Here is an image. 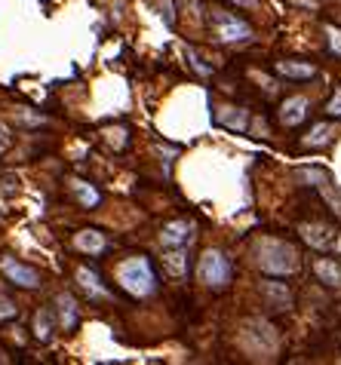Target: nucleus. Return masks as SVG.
Masks as SVG:
<instances>
[{
  "label": "nucleus",
  "instance_id": "nucleus-1",
  "mask_svg": "<svg viewBox=\"0 0 341 365\" xmlns=\"http://www.w3.org/2000/svg\"><path fill=\"white\" fill-rule=\"evenodd\" d=\"M117 283L135 298H148L151 291L157 289L154 267H151V261L145 255H133V258L117 264Z\"/></svg>",
  "mask_w": 341,
  "mask_h": 365
},
{
  "label": "nucleus",
  "instance_id": "nucleus-2",
  "mask_svg": "<svg viewBox=\"0 0 341 365\" xmlns=\"http://www.w3.org/2000/svg\"><path fill=\"white\" fill-rule=\"evenodd\" d=\"M258 267L271 276H286V274H295L298 267V252L292 249L289 243H280V240H261L258 249Z\"/></svg>",
  "mask_w": 341,
  "mask_h": 365
},
{
  "label": "nucleus",
  "instance_id": "nucleus-3",
  "mask_svg": "<svg viewBox=\"0 0 341 365\" xmlns=\"http://www.w3.org/2000/svg\"><path fill=\"white\" fill-rule=\"evenodd\" d=\"M197 280L203 285H209V289H225L234 280L231 258L221 249H206L200 255V261H197Z\"/></svg>",
  "mask_w": 341,
  "mask_h": 365
},
{
  "label": "nucleus",
  "instance_id": "nucleus-4",
  "mask_svg": "<svg viewBox=\"0 0 341 365\" xmlns=\"http://www.w3.org/2000/svg\"><path fill=\"white\" fill-rule=\"evenodd\" d=\"M209 25H212L215 37L221 43H246L252 41V25L246 19H240L237 12L221 10V6H212L209 10Z\"/></svg>",
  "mask_w": 341,
  "mask_h": 365
},
{
  "label": "nucleus",
  "instance_id": "nucleus-5",
  "mask_svg": "<svg viewBox=\"0 0 341 365\" xmlns=\"http://www.w3.org/2000/svg\"><path fill=\"white\" fill-rule=\"evenodd\" d=\"M0 270H3L6 280L12 285H19V289H37V285H41V274H37L34 267L16 261V258H10V255L0 258Z\"/></svg>",
  "mask_w": 341,
  "mask_h": 365
},
{
  "label": "nucleus",
  "instance_id": "nucleus-6",
  "mask_svg": "<svg viewBox=\"0 0 341 365\" xmlns=\"http://www.w3.org/2000/svg\"><path fill=\"white\" fill-rule=\"evenodd\" d=\"M194 236H197L194 221H185V218L163 224V230H160V243H163V249H179V245H188V243L194 240Z\"/></svg>",
  "mask_w": 341,
  "mask_h": 365
},
{
  "label": "nucleus",
  "instance_id": "nucleus-7",
  "mask_svg": "<svg viewBox=\"0 0 341 365\" xmlns=\"http://www.w3.org/2000/svg\"><path fill=\"white\" fill-rule=\"evenodd\" d=\"M307 108H311V102H307L305 96L286 98V102L280 104V120H283V126H298L307 117Z\"/></svg>",
  "mask_w": 341,
  "mask_h": 365
},
{
  "label": "nucleus",
  "instance_id": "nucleus-8",
  "mask_svg": "<svg viewBox=\"0 0 341 365\" xmlns=\"http://www.w3.org/2000/svg\"><path fill=\"white\" fill-rule=\"evenodd\" d=\"M274 71H277L280 77H289V80H311V77L317 74V68H314L311 62H277Z\"/></svg>",
  "mask_w": 341,
  "mask_h": 365
},
{
  "label": "nucleus",
  "instance_id": "nucleus-9",
  "mask_svg": "<svg viewBox=\"0 0 341 365\" xmlns=\"http://www.w3.org/2000/svg\"><path fill=\"white\" fill-rule=\"evenodd\" d=\"M74 245L80 252H87V255H102V252L108 249V240H104V234H98V230H80V234L74 236Z\"/></svg>",
  "mask_w": 341,
  "mask_h": 365
},
{
  "label": "nucleus",
  "instance_id": "nucleus-10",
  "mask_svg": "<svg viewBox=\"0 0 341 365\" xmlns=\"http://www.w3.org/2000/svg\"><path fill=\"white\" fill-rule=\"evenodd\" d=\"M314 274L320 276L326 285H341V261H336V258H317L314 261Z\"/></svg>",
  "mask_w": 341,
  "mask_h": 365
},
{
  "label": "nucleus",
  "instance_id": "nucleus-11",
  "mask_svg": "<svg viewBox=\"0 0 341 365\" xmlns=\"http://www.w3.org/2000/svg\"><path fill=\"white\" fill-rule=\"evenodd\" d=\"M301 234H305V240L311 243V245H317V249H326V245L336 243L332 228H323V224H305V228H301Z\"/></svg>",
  "mask_w": 341,
  "mask_h": 365
},
{
  "label": "nucleus",
  "instance_id": "nucleus-12",
  "mask_svg": "<svg viewBox=\"0 0 341 365\" xmlns=\"http://www.w3.org/2000/svg\"><path fill=\"white\" fill-rule=\"evenodd\" d=\"M77 283H80V289L87 291L89 298H104V295H108V289L102 285L98 274H96V270H89V267H80V270H77Z\"/></svg>",
  "mask_w": 341,
  "mask_h": 365
},
{
  "label": "nucleus",
  "instance_id": "nucleus-13",
  "mask_svg": "<svg viewBox=\"0 0 341 365\" xmlns=\"http://www.w3.org/2000/svg\"><path fill=\"white\" fill-rule=\"evenodd\" d=\"M261 295L271 298L274 307H289L292 304V295H289V289H286L283 283H261Z\"/></svg>",
  "mask_w": 341,
  "mask_h": 365
},
{
  "label": "nucleus",
  "instance_id": "nucleus-14",
  "mask_svg": "<svg viewBox=\"0 0 341 365\" xmlns=\"http://www.w3.org/2000/svg\"><path fill=\"white\" fill-rule=\"evenodd\" d=\"M188 245H179V249H169L166 252V267L173 276H185L188 274Z\"/></svg>",
  "mask_w": 341,
  "mask_h": 365
},
{
  "label": "nucleus",
  "instance_id": "nucleus-15",
  "mask_svg": "<svg viewBox=\"0 0 341 365\" xmlns=\"http://www.w3.org/2000/svg\"><path fill=\"white\" fill-rule=\"evenodd\" d=\"M56 304H58V320H62V325H65V329H74V325H77V304H74V298H71V295H58Z\"/></svg>",
  "mask_w": 341,
  "mask_h": 365
},
{
  "label": "nucleus",
  "instance_id": "nucleus-16",
  "mask_svg": "<svg viewBox=\"0 0 341 365\" xmlns=\"http://www.w3.org/2000/svg\"><path fill=\"white\" fill-rule=\"evenodd\" d=\"M71 190H74L77 200H80L83 206H98V203H102V194H98L93 184L80 181V178H74V181H71Z\"/></svg>",
  "mask_w": 341,
  "mask_h": 365
},
{
  "label": "nucleus",
  "instance_id": "nucleus-17",
  "mask_svg": "<svg viewBox=\"0 0 341 365\" xmlns=\"http://www.w3.org/2000/svg\"><path fill=\"white\" fill-rule=\"evenodd\" d=\"M332 135H336V126H332V123H317L311 129V135L305 138V148H320V144L332 142Z\"/></svg>",
  "mask_w": 341,
  "mask_h": 365
},
{
  "label": "nucleus",
  "instance_id": "nucleus-18",
  "mask_svg": "<svg viewBox=\"0 0 341 365\" xmlns=\"http://www.w3.org/2000/svg\"><path fill=\"white\" fill-rule=\"evenodd\" d=\"M34 335H37V341H50L52 338V313L50 310H41V313L34 316Z\"/></svg>",
  "mask_w": 341,
  "mask_h": 365
},
{
  "label": "nucleus",
  "instance_id": "nucleus-19",
  "mask_svg": "<svg viewBox=\"0 0 341 365\" xmlns=\"http://www.w3.org/2000/svg\"><path fill=\"white\" fill-rule=\"evenodd\" d=\"M326 37H329V49L341 56V31L332 28V25H326Z\"/></svg>",
  "mask_w": 341,
  "mask_h": 365
},
{
  "label": "nucleus",
  "instance_id": "nucleus-20",
  "mask_svg": "<svg viewBox=\"0 0 341 365\" xmlns=\"http://www.w3.org/2000/svg\"><path fill=\"white\" fill-rule=\"evenodd\" d=\"M326 111H329L332 117H341V92H336V96L329 98V104H326Z\"/></svg>",
  "mask_w": 341,
  "mask_h": 365
},
{
  "label": "nucleus",
  "instance_id": "nucleus-21",
  "mask_svg": "<svg viewBox=\"0 0 341 365\" xmlns=\"http://www.w3.org/2000/svg\"><path fill=\"white\" fill-rule=\"evenodd\" d=\"M10 316H16V307L6 298H0V320H10Z\"/></svg>",
  "mask_w": 341,
  "mask_h": 365
},
{
  "label": "nucleus",
  "instance_id": "nucleus-22",
  "mask_svg": "<svg viewBox=\"0 0 341 365\" xmlns=\"http://www.w3.org/2000/svg\"><path fill=\"white\" fill-rule=\"evenodd\" d=\"M6 144H10V132H6V126L0 123V154L6 151Z\"/></svg>",
  "mask_w": 341,
  "mask_h": 365
},
{
  "label": "nucleus",
  "instance_id": "nucleus-23",
  "mask_svg": "<svg viewBox=\"0 0 341 365\" xmlns=\"http://www.w3.org/2000/svg\"><path fill=\"white\" fill-rule=\"evenodd\" d=\"M234 3H243V6H255V0H234Z\"/></svg>",
  "mask_w": 341,
  "mask_h": 365
}]
</instances>
